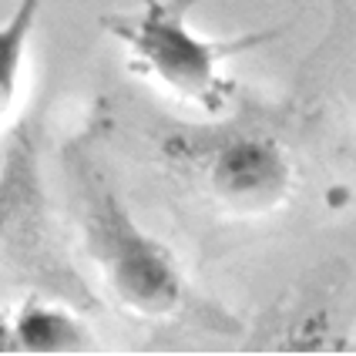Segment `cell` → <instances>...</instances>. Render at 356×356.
<instances>
[{"label":"cell","instance_id":"cell-1","mask_svg":"<svg viewBox=\"0 0 356 356\" xmlns=\"http://www.w3.org/2000/svg\"><path fill=\"white\" fill-rule=\"evenodd\" d=\"M67 175L84 256L98 269L111 299L138 319H175L188 313L192 289L175 252L135 222L118 188H111L91 159L84 138L67 148Z\"/></svg>","mask_w":356,"mask_h":356},{"label":"cell","instance_id":"cell-2","mask_svg":"<svg viewBox=\"0 0 356 356\" xmlns=\"http://www.w3.org/2000/svg\"><path fill=\"white\" fill-rule=\"evenodd\" d=\"M198 3L202 0H141L135 10L104 14L101 27L128 51L135 71L198 111L222 115L236 95V81L225 74V64L279 40L286 27L205 38L188 24V14Z\"/></svg>","mask_w":356,"mask_h":356},{"label":"cell","instance_id":"cell-3","mask_svg":"<svg viewBox=\"0 0 356 356\" xmlns=\"http://www.w3.org/2000/svg\"><path fill=\"white\" fill-rule=\"evenodd\" d=\"M165 155L185 165L202 192L238 218L269 216L282 209L296 185L289 152L262 128L225 124L198 135L185 131L165 141Z\"/></svg>","mask_w":356,"mask_h":356},{"label":"cell","instance_id":"cell-4","mask_svg":"<svg viewBox=\"0 0 356 356\" xmlns=\"http://www.w3.org/2000/svg\"><path fill=\"white\" fill-rule=\"evenodd\" d=\"M0 269L40 282V293L91 306L81 279L64 269L47 242L44 185H40V111H31L10 131L0 165Z\"/></svg>","mask_w":356,"mask_h":356},{"label":"cell","instance_id":"cell-5","mask_svg":"<svg viewBox=\"0 0 356 356\" xmlns=\"http://www.w3.org/2000/svg\"><path fill=\"white\" fill-rule=\"evenodd\" d=\"M14 326V353L54 356V353H84L91 346V333L74 309H67L60 296L34 289L31 296L10 309Z\"/></svg>","mask_w":356,"mask_h":356},{"label":"cell","instance_id":"cell-6","mask_svg":"<svg viewBox=\"0 0 356 356\" xmlns=\"http://www.w3.org/2000/svg\"><path fill=\"white\" fill-rule=\"evenodd\" d=\"M40 10H44V0H17L10 17L0 24V121L20 95V74H24V60H27V47L40 20Z\"/></svg>","mask_w":356,"mask_h":356},{"label":"cell","instance_id":"cell-7","mask_svg":"<svg viewBox=\"0 0 356 356\" xmlns=\"http://www.w3.org/2000/svg\"><path fill=\"white\" fill-rule=\"evenodd\" d=\"M0 353H14V326H10V309L0 313Z\"/></svg>","mask_w":356,"mask_h":356}]
</instances>
